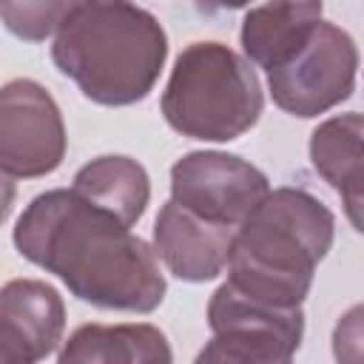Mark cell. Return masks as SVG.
Masks as SVG:
<instances>
[{"mask_svg":"<svg viewBox=\"0 0 364 364\" xmlns=\"http://www.w3.org/2000/svg\"><path fill=\"white\" fill-rule=\"evenodd\" d=\"M14 245L94 307L151 313L165 299L156 250L74 188L34 196L14 225Z\"/></svg>","mask_w":364,"mask_h":364,"instance_id":"obj_1","label":"cell"},{"mask_svg":"<svg viewBox=\"0 0 364 364\" xmlns=\"http://www.w3.org/2000/svg\"><path fill=\"white\" fill-rule=\"evenodd\" d=\"M165 57L162 26L131 0H80L51 46L54 65L100 105L145 100Z\"/></svg>","mask_w":364,"mask_h":364,"instance_id":"obj_2","label":"cell"},{"mask_svg":"<svg viewBox=\"0 0 364 364\" xmlns=\"http://www.w3.org/2000/svg\"><path fill=\"white\" fill-rule=\"evenodd\" d=\"M333 230L336 219L324 202L301 188H276L236 228L228 282L253 299L301 307Z\"/></svg>","mask_w":364,"mask_h":364,"instance_id":"obj_3","label":"cell"},{"mask_svg":"<svg viewBox=\"0 0 364 364\" xmlns=\"http://www.w3.org/2000/svg\"><path fill=\"white\" fill-rule=\"evenodd\" d=\"M264 97L250 63L222 43H191L162 91V114L191 139L228 142L250 131Z\"/></svg>","mask_w":364,"mask_h":364,"instance_id":"obj_4","label":"cell"},{"mask_svg":"<svg viewBox=\"0 0 364 364\" xmlns=\"http://www.w3.org/2000/svg\"><path fill=\"white\" fill-rule=\"evenodd\" d=\"M208 324L213 338L199 350L196 361L279 364L296 355L304 336L301 307H279L253 299L230 282L219 284L210 296Z\"/></svg>","mask_w":364,"mask_h":364,"instance_id":"obj_5","label":"cell"},{"mask_svg":"<svg viewBox=\"0 0 364 364\" xmlns=\"http://www.w3.org/2000/svg\"><path fill=\"white\" fill-rule=\"evenodd\" d=\"M358 48L336 23L321 20L310 40L282 65L267 71L273 102L293 117H318L353 94Z\"/></svg>","mask_w":364,"mask_h":364,"instance_id":"obj_6","label":"cell"},{"mask_svg":"<svg viewBox=\"0 0 364 364\" xmlns=\"http://www.w3.org/2000/svg\"><path fill=\"white\" fill-rule=\"evenodd\" d=\"M65 156V125L51 94L34 80H11L0 91V168L6 176L51 173Z\"/></svg>","mask_w":364,"mask_h":364,"instance_id":"obj_7","label":"cell"},{"mask_svg":"<svg viewBox=\"0 0 364 364\" xmlns=\"http://www.w3.org/2000/svg\"><path fill=\"white\" fill-rule=\"evenodd\" d=\"M267 193V176L233 154L193 151L171 168V199L210 222L239 228Z\"/></svg>","mask_w":364,"mask_h":364,"instance_id":"obj_8","label":"cell"},{"mask_svg":"<svg viewBox=\"0 0 364 364\" xmlns=\"http://www.w3.org/2000/svg\"><path fill=\"white\" fill-rule=\"evenodd\" d=\"M65 307L54 287L11 279L0 293V364H34L63 338Z\"/></svg>","mask_w":364,"mask_h":364,"instance_id":"obj_9","label":"cell"},{"mask_svg":"<svg viewBox=\"0 0 364 364\" xmlns=\"http://www.w3.org/2000/svg\"><path fill=\"white\" fill-rule=\"evenodd\" d=\"M236 228L210 222L176 199L165 202L154 222V250L159 262L182 282L216 279L233 250Z\"/></svg>","mask_w":364,"mask_h":364,"instance_id":"obj_10","label":"cell"},{"mask_svg":"<svg viewBox=\"0 0 364 364\" xmlns=\"http://www.w3.org/2000/svg\"><path fill=\"white\" fill-rule=\"evenodd\" d=\"M321 23V0H267L245 14L242 48L250 63L276 68L290 60Z\"/></svg>","mask_w":364,"mask_h":364,"instance_id":"obj_11","label":"cell"},{"mask_svg":"<svg viewBox=\"0 0 364 364\" xmlns=\"http://www.w3.org/2000/svg\"><path fill=\"white\" fill-rule=\"evenodd\" d=\"M60 364H168L171 347L151 324H82L57 353Z\"/></svg>","mask_w":364,"mask_h":364,"instance_id":"obj_12","label":"cell"},{"mask_svg":"<svg viewBox=\"0 0 364 364\" xmlns=\"http://www.w3.org/2000/svg\"><path fill=\"white\" fill-rule=\"evenodd\" d=\"M310 162L338 196L364 191V114L324 119L310 136Z\"/></svg>","mask_w":364,"mask_h":364,"instance_id":"obj_13","label":"cell"},{"mask_svg":"<svg viewBox=\"0 0 364 364\" xmlns=\"http://www.w3.org/2000/svg\"><path fill=\"white\" fill-rule=\"evenodd\" d=\"M94 205L111 210L125 225H134L151 199V182L145 168L131 156H97L82 165L71 185Z\"/></svg>","mask_w":364,"mask_h":364,"instance_id":"obj_14","label":"cell"},{"mask_svg":"<svg viewBox=\"0 0 364 364\" xmlns=\"http://www.w3.org/2000/svg\"><path fill=\"white\" fill-rule=\"evenodd\" d=\"M80 0H0L3 26L28 43H43L60 31Z\"/></svg>","mask_w":364,"mask_h":364,"instance_id":"obj_15","label":"cell"},{"mask_svg":"<svg viewBox=\"0 0 364 364\" xmlns=\"http://www.w3.org/2000/svg\"><path fill=\"white\" fill-rule=\"evenodd\" d=\"M336 361H364V304H353L333 327Z\"/></svg>","mask_w":364,"mask_h":364,"instance_id":"obj_16","label":"cell"},{"mask_svg":"<svg viewBox=\"0 0 364 364\" xmlns=\"http://www.w3.org/2000/svg\"><path fill=\"white\" fill-rule=\"evenodd\" d=\"M341 202H344V213H347L350 225L358 233H364V191L350 193V196H341Z\"/></svg>","mask_w":364,"mask_h":364,"instance_id":"obj_17","label":"cell"},{"mask_svg":"<svg viewBox=\"0 0 364 364\" xmlns=\"http://www.w3.org/2000/svg\"><path fill=\"white\" fill-rule=\"evenodd\" d=\"M196 3V9H202V11H228V9H242V6H247L250 0H193Z\"/></svg>","mask_w":364,"mask_h":364,"instance_id":"obj_18","label":"cell"}]
</instances>
